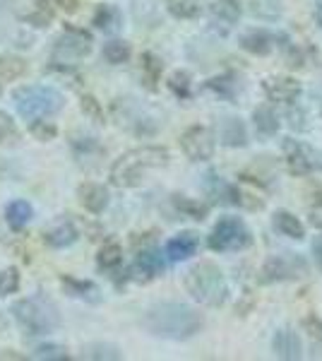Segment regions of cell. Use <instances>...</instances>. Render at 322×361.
<instances>
[{"mask_svg":"<svg viewBox=\"0 0 322 361\" xmlns=\"http://www.w3.org/2000/svg\"><path fill=\"white\" fill-rule=\"evenodd\" d=\"M0 94H3V85H0Z\"/></svg>","mask_w":322,"mask_h":361,"instance_id":"46","label":"cell"},{"mask_svg":"<svg viewBox=\"0 0 322 361\" xmlns=\"http://www.w3.org/2000/svg\"><path fill=\"white\" fill-rule=\"evenodd\" d=\"M310 250H313V260H315V267L322 272V234L313 238V246H310Z\"/></svg>","mask_w":322,"mask_h":361,"instance_id":"41","label":"cell"},{"mask_svg":"<svg viewBox=\"0 0 322 361\" xmlns=\"http://www.w3.org/2000/svg\"><path fill=\"white\" fill-rule=\"evenodd\" d=\"M78 236L80 234H78V229H75V224L63 219V222H58L56 226H51L44 238H46V243L54 248H68L78 241Z\"/></svg>","mask_w":322,"mask_h":361,"instance_id":"21","label":"cell"},{"mask_svg":"<svg viewBox=\"0 0 322 361\" xmlns=\"http://www.w3.org/2000/svg\"><path fill=\"white\" fill-rule=\"evenodd\" d=\"M13 316L27 335H49L61 325L56 306L44 296H29L13 304Z\"/></svg>","mask_w":322,"mask_h":361,"instance_id":"4","label":"cell"},{"mask_svg":"<svg viewBox=\"0 0 322 361\" xmlns=\"http://www.w3.org/2000/svg\"><path fill=\"white\" fill-rule=\"evenodd\" d=\"M163 270H166V265H163V258L161 253L156 248H142L137 253V258H135V263L130 267V277L135 282H151V279H156L159 275H163Z\"/></svg>","mask_w":322,"mask_h":361,"instance_id":"11","label":"cell"},{"mask_svg":"<svg viewBox=\"0 0 322 361\" xmlns=\"http://www.w3.org/2000/svg\"><path fill=\"white\" fill-rule=\"evenodd\" d=\"M209 15H212V25L231 29L241 17V5H238V0H214Z\"/></svg>","mask_w":322,"mask_h":361,"instance_id":"18","label":"cell"},{"mask_svg":"<svg viewBox=\"0 0 322 361\" xmlns=\"http://www.w3.org/2000/svg\"><path fill=\"white\" fill-rule=\"evenodd\" d=\"M17 289H20V272H17V267H8V270L0 272V299L15 294Z\"/></svg>","mask_w":322,"mask_h":361,"instance_id":"34","label":"cell"},{"mask_svg":"<svg viewBox=\"0 0 322 361\" xmlns=\"http://www.w3.org/2000/svg\"><path fill=\"white\" fill-rule=\"evenodd\" d=\"M308 270L306 260L296 258L294 253H284V255H269L262 265V282H284V279H298L303 277Z\"/></svg>","mask_w":322,"mask_h":361,"instance_id":"8","label":"cell"},{"mask_svg":"<svg viewBox=\"0 0 322 361\" xmlns=\"http://www.w3.org/2000/svg\"><path fill=\"white\" fill-rule=\"evenodd\" d=\"M92 51V37L85 32V29L78 27H66L63 37L56 42V56L66 58L63 63H73L78 58H85Z\"/></svg>","mask_w":322,"mask_h":361,"instance_id":"9","label":"cell"},{"mask_svg":"<svg viewBox=\"0 0 322 361\" xmlns=\"http://www.w3.org/2000/svg\"><path fill=\"white\" fill-rule=\"evenodd\" d=\"M262 90L269 102H277V104H294L298 97H301V82L294 78H267L262 82Z\"/></svg>","mask_w":322,"mask_h":361,"instance_id":"13","label":"cell"},{"mask_svg":"<svg viewBox=\"0 0 322 361\" xmlns=\"http://www.w3.org/2000/svg\"><path fill=\"white\" fill-rule=\"evenodd\" d=\"M197 248H200V236L195 231H180V234L168 238L166 255L173 263H183V260H190L197 253Z\"/></svg>","mask_w":322,"mask_h":361,"instance_id":"14","label":"cell"},{"mask_svg":"<svg viewBox=\"0 0 322 361\" xmlns=\"http://www.w3.org/2000/svg\"><path fill=\"white\" fill-rule=\"evenodd\" d=\"M13 99L17 111L27 121L49 118V116H56L63 109V94L46 85L20 87V90L13 92Z\"/></svg>","mask_w":322,"mask_h":361,"instance_id":"5","label":"cell"},{"mask_svg":"<svg viewBox=\"0 0 322 361\" xmlns=\"http://www.w3.org/2000/svg\"><path fill=\"white\" fill-rule=\"evenodd\" d=\"M29 133H32L37 140H41V142H51L58 130L54 123H46V121L37 118V121H32V126H29Z\"/></svg>","mask_w":322,"mask_h":361,"instance_id":"37","label":"cell"},{"mask_svg":"<svg viewBox=\"0 0 322 361\" xmlns=\"http://www.w3.org/2000/svg\"><path fill=\"white\" fill-rule=\"evenodd\" d=\"M272 352L277 354L279 359H286V361L301 359L303 357L301 335H298L294 328H289V325L279 328L277 333H274V337H272Z\"/></svg>","mask_w":322,"mask_h":361,"instance_id":"12","label":"cell"},{"mask_svg":"<svg viewBox=\"0 0 322 361\" xmlns=\"http://www.w3.org/2000/svg\"><path fill=\"white\" fill-rule=\"evenodd\" d=\"M82 111L89 116L92 121H97V123H104V111L94 97H82Z\"/></svg>","mask_w":322,"mask_h":361,"instance_id":"38","label":"cell"},{"mask_svg":"<svg viewBox=\"0 0 322 361\" xmlns=\"http://www.w3.org/2000/svg\"><path fill=\"white\" fill-rule=\"evenodd\" d=\"M248 10L257 20L274 22L282 17V3L279 0H248Z\"/></svg>","mask_w":322,"mask_h":361,"instance_id":"25","label":"cell"},{"mask_svg":"<svg viewBox=\"0 0 322 361\" xmlns=\"http://www.w3.org/2000/svg\"><path fill=\"white\" fill-rule=\"evenodd\" d=\"M27 73V63L17 56H0V80L5 82H13L20 80Z\"/></svg>","mask_w":322,"mask_h":361,"instance_id":"29","label":"cell"},{"mask_svg":"<svg viewBox=\"0 0 322 361\" xmlns=\"http://www.w3.org/2000/svg\"><path fill=\"white\" fill-rule=\"evenodd\" d=\"M284 159H286V166L294 176H308L310 171L315 169V154L313 149L308 147L306 142L301 140H284Z\"/></svg>","mask_w":322,"mask_h":361,"instance_id":"10","label":"cell"},{"mask_svg":"<svg viewBox=\"0 0 322 361\" xmlns=\"http://www.w3.org/2000/svg\"><path fill=\"white\" fill-rule=\"evenodd\" d=\"M142 328L149 335L161 337V340L171 342H185L192 340L195 335L202 333L204 316L197 308L188 304H178V301H161L147 308L142 318Z\"/></svg>","mask_w":322,"mask_h":361,"instance_id":"1","label":"cell"},{"mask_svg":"<svg viewBox=\"0 0 322 361\" xmlns=\"http://www.w3.org/2000/svg\"><path fill=\"white\" fill-rule=\"evenodd\" d=\"M166 164H168V149L147 145V147H135L130 152L120 154L113 161V166H111L109 176L116 188H137V185L144 183L149 171L163 169Z\"/></svg>","mask_w":322,"mask_h":361,"instance_id":"2","label":"cell"},{"mask_svg":"<svg viewBox=\"0 0 322 361\" xmlns=\"http://www.w3.org/2000/svg\"><path fill=\"white\" fill-rule=\"evenodd\" d=\"M123 17H120V10L116 8V5H109V3H101L97 5L94 10V27L99 29V32H116V29L120 27Z\"/></svg>","mask_w":322,"mask_h":361,"instance_id":"23","label":"cell"},{"mask_svg":"<svg viewBox=\"0 0 322 361\" xmlns=\"http://www.w3.org/2000/svg\"><path fill=\"white\" fill-rule=\"evenodd\" d=\"M253 123L257 128V133H262V135H267V137L279 133V116L272 106H267V104H262V106H257L253 111Z\"/></svg>","mask_w":322,"mask_h":361,"instance_id":"24","label":"cell"},{"mask_svg":"<svg viewBox=\"0 0 322 361\" xmlns=\"http://www.w3.org/2000/svg\"><path fill=\"white\" fill-rule=\"evenodd\" d=\"M54 17H56V10H54V5H51V0H37L32 13L25 15V22L44 29V27H49L51 22H54Z\"/></svg>","mask_w":322,"mask_h":361,"instance_id":"28","label":"cell"},{"mask_svg":"<svg viewBox=\"0 0 322 361\" xmlns=\"http://www.w3.org/2000/svg\"><path fill=\"white\" fill-rule=\"evenodd\" d=\"M32 217H34V209L27 200H15V202H10L8 209H5V222H8V226L13 231L25 229Z\"/></svg>","mask_w":322,"mask_h":361,"instance_id":"22","label":"cell"},{"mask_svg":"<svg viewBox=\"0 0 322 361\" xmlns=\"http://www.w3.org/2000/svg\"><path fill=\"white\" fill-rule=\"evenodd\" d=\"M315 20H318V25L322 27V0L315 3Z\"/></svg>","mask_w":322,"mask_h":361,"instance_id":"43","label":"cell"},{"mask_svg":"<svg viewBox=\"0 0 322 361\" xmlns=\"http://www.w3.org/2000/svg\"><path fill=\"white\" fill-rule=\"evenodd\" d=\"M132 56L130 51V44L123 42V39H113V42H109L104 46V58L111 63V66H120V63H128Z\"/></svg>","mask_w":322,"mask_h":361,"instance_id":"30","label":"cell"},{"mask_svg":"<svg viewBox=\"0 0 322 361\" xmlns=\"http://www.w3.org/2000/svg\"><path fill=\"white\" fill-rule=\"evenodd\" d=\"M250 243H253V234L241 217H221L207 238V246L216 253H236V250H245Z\"/></svg>","mask_w":322,"mask_h":361,"instance_id":"6","label":"cell"},{"mask_svg":"<svg viewBox=\"0 0 322 361\" xmlns=\"http://www.w3.org/2000/svg\"><path fill=\"white\" fill-rule=\"evenodd\" d=\"M163 63L154 54H142V73H144V82L149 90H156V80L161 78Z\"/></svg>","mask_w":322,"mask_h":361,"instance_id":"32","label":"cell"},{"mask_svg":"<svg viewBox=\"0 0 322 361\" xmlns=\"http://www.w3.org/2000/svg\"><path fill=\"white\" fill-rule=\"evenodd\" d=\"M180 149L190 161H209L216 149V137L209 128L192 126L180 135Z\"/></svg>","mask_w":322,"mask_h":361,"instance_id":"7","label":"cell"},{"mask_svg":"<svg viewBox=\"0 0 322 361\" xmlns=\"http://www.w3.org/2000/svg\"><path fill=\"white\" fill-rule=\"evenodd\" d=\"M54 3L68 15H73V13H78V10H80V0H54Z\"/></svg>","mask_w":322,"mask_h":361,"instance_id":"42","label":"cell"},{"mask_svg":"<svg viewBox=\"0 0 322 361\" xmlns=\"http://www.w3.org/2000/svg\"><path fill=\"white\" fill-rule=\"evenodd\" d=\"M219 140L221 145L226 147H245L248 145V130H245V123L236 116L231 118H224L221 121V128H219Z\"/></svg>","mask_w":322,"mask_h":361,"instance_id":"17","label":"cell"},{"mask_svg":"<svg viewBox=\"0 0 322 361\" xmlns=\"http://www.w3.org/2000/svg\"><path fill=\"white\" fill-rule=\"evenodd\" d=\"M303 328H306V333L313 337L315 342H322V318L320 316H308L303 320Z\"/></svg>","mask_w":322,"mask_h":361,"instance_id":"39","label":"cell"},{"mask_svg":"<svg viewBox=\"0 0 322 361\" xmlns=\"http://www.w3.org/2000/svg\"><path fill=\"white\" fill-rule=\"evenodd\" d=\"M15 123L10 121V116L8 114H0V142H3L5 137H10V135H15Z\"/></svg>","mask_w":322,"mask_h":361,"instance_id":"40","label":"cell"},{"mask_svg":"<svg viewBox=\"0 0 322 361\" xmlns=\"http://www.w3.org/2000/svg\"><path fill=\"white\" fill-rule=\"evenodd\" d=\"M0 330H8V318L0 313Z\"/></svg>","mask_w":322,"mask_h":361,"instance_id":"45","label":"cell"},{"mask_svg":"<svg viewBox=\"0 0 322 361\" xmlns=\"http://www.w3.org/2000/svg\"><path fill=\"white\" fill-rule=\"evenodd\" d=\"M78 195H80L82 207H85L87 212H92V214H101L104 209L109 207V190L104 188L101 183H94V180H87V183H82Z\"/></svg>","mask_w":322,"mask_h":361,"instance_id":"15","label":"cell"},{"mask_svg":"<svg viewBox=\"0 0 322 361\" xmlns=\"http://www.w3.org/2000/svg\"><path fill=\"white\" fill-rule=\"evenodd\" d=\"M168 13L178 20H192L200 15V5L195 0H168Z\"/></svg>","mask_w":322,"mask_h":361,"instance_id":"33","label":"cell"},{"mask_svg":"<svg viewBox=\"0 0 322 361\" xmlns=\"http://www.w3.org/2000/svg\"><path fill=\"white\" fill-rule=\"evenodd\" d=\"M0 359H22L20 354H13V349H5V352H0Z\"/></svg>","mask_w":322,"mask_h":361,"instance_id":"44","label":"cell"},{"mask_svg":"<svg viewBox=\"0 0 322 361\" xmlns=\"http://www.w3.org/2000/svg\"><path fill=\"white\" fill-rule=\"evenodd\" d=\"M241 49L253 56H269L274 49V37L265 29H250L241 37Z\"/></svg>","mask_w":322,"mask_h":361,"instance_id":"19","label":"cell"},{"mask_svg":"<svg viewBox=\"0 0 322 361\" xmlns=\"http://www.w3.org/2000/svg\"><path fill=\"white\" fill-rule=\"evenodd\" d=\"M34 359H49V361H58V359H70V354H68V349L66 347H61V345H41L34 349V354H32Z\"/></svg>","mask_w":322,"mask_h":361,"instance_id":"35","label":"cell"},{"mask_svg":"<svg viewBox=\"0 0 322 361\" xmlns=\"http://www.w3.org/2000/svg\"><path fill=\"white\" fill-rule=\"evenodd\" d=\"M173 202L178 205V209H183V212L188 214V217H192V219H204V214H207V207L200 205V202L188 200L185 195H175Z\"/></svg>","mask_w":322,"mask_h":361,"instance_id":"36","label":"cell"},{"mask_svg":"<svg viewBox=\"0 0 322 361\" xmlns=\"http://www.w3.org/2000/svg\"><path fill=\"white\" fill-rule=\"evenodd\" d=\"M272 224H274V229L286 238H294V241H303V238H306V226L301 224V219H298L296 214L286 212V209L274 212Z\"/></svg>","mask_w":322,"mask_h":361,"instance_id":"20","label":"cell"},{"mask_svg":"<svg viewBox=\"0 0 322 361\" xmlns=\"http://www.w3.org/2000/svg\"><path fill=\"white\" fill-rule=\"evenodd\" d=\"M61 284H63V289H66V294L73 296V299H82V301H87V304H99V301H101V292H99V287L94 282L63 275Z\"/></svg>","mask_w":322,"mask_h":361,"instance_id":"16","label":"cell"},{"mask_svg":"<svg viewBox=\"0 0 322 361\" xmlns=\"http://www.w3.org/2000/svg\"><path fill=\"white\" fill-rule=\"evenodd\" d=\"M168 90L178 99H188L192 90V75L188 70H175L171 78H168Z\"/></svg>","mask_w":322,"mask_h":361,"instance_id":"31","label":"cell"},{"mask_svg":"<svg viewBox=\"0 0 322 361\" xmlns=\"http://www.w3.org/2000/svg\"><path fill=\"white\" fill-rule=\"evenodd\" d=\"M82 359L118 361V359H123V354L116 345H109V342H94V345H87L82 349Z\"/></svg>","mask_w":322,"mask_h":361,"instance_id":"27","label":"cell"},{"mask_svg":"<svg viewBox=\"0 0 322 361\" xmlns=\"http://www.w3.org/2000/svg\"><path fill=\"white\" fill-rule=\"evenodd\" d=\"M97 263L101 270H116L120 263H123V248H120V243H116V241H106L101 246V250H99V255H97Z\"/></svg>","mask_w":322,"mask_h":361,"instance_id":"26","label":"cell"},{"mask_svg":"<svg viewBox=\"0 0 322 361\" xmlns=\"http://www.w3.org/2000/svg\"><path fill=\"white\" fill-rule=\"evenodd\" d=\"M185 292H188L197 304L219 308L228 299V282L219 265L212 260H197L192 263L183 275Z\"/></svg>","mask_w":322,"mask_h":361,"instance_id":"3","label":"cell"}]
</instances>
